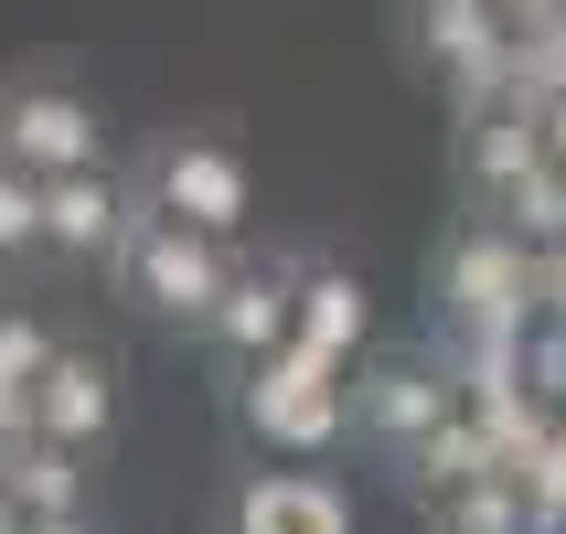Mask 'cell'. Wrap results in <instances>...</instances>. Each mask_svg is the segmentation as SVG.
Listing matches in <instances>:
<instances>
[{
    "instance_id": "cell-1",
    "label": "cell",
    "mask_w": 566,
    "mask_h": 534,
    "mask_svg": "<svg viewBox=\"0 0 566 534\" xmlns=\"http://www.w3.org/2000/svg\"><path fill=\"white\" fill-rule=\"evenodd\" d=\"M235 417H247L256 449H279V460H321V449L353 428V364H321L311 343H289V353H268V364H247Z\"/></svg>"
},
{
    "instance_id": "cell-2",
    "label": "cell",
    "mask_w": 566,
    "mask_h": 534,
    "mask_svg": "<svg viewBox=\"0 0 566 534\" xmlns=\"http://www.w3.org/2000/svg\"><path fill=\"white\" fill-rule=\"evenodd\" d=\"M107 268L128 279V300H139L150 321H192V332H203L214 300H224V279H235V247H224V235H192V224H171V214L139 203V224L118 235Z\"/></svg>"
},
{
    "instance_id": "cell-3",
    "label": "cell",
    "mask_w": 566,
    "mask_h": 534,
    "mask_svg": "<svg viewBox=\"0 0 566 534\" xmlns=\"http://www.w3.org/2000/svg\"><path fill=\"white\" fill-rule=\"evenodd\" d=\"M439 321H449V332H535V321H545V300H535V247L503 235L492 214H471L439 247Z\"/></svg>"
},
{
    "instance_id": "cell-4",
    "label": "cell",
    "mask_w": 566,
    "mask_h": 534,
    "mask_svg": "<svg viewBox=\"0 0 566 534\" xmlns=\"http://www.w3.org/2000/svg\"><path fill=\"white\" fill-rule=\"evenodd\" d=\"M0 160L32 171V182H64V171H107V118L75 75H11L0 86Z\"/></svg>"
},
{
    "instance_id": "cell-5",
    "label": "cell",
    "mask_w": 566,
    "mask_h": 534,
    "mask_svg": "<svg viewBox=\"0 0 566 534\" xmlns=\"http://www.w3.org/2000/svg\"><path fill=\"white\" fill-rule=\"evenodd\" d=\"M139 203L150 214H171V224H192V235H247V214H256V171H247V150L235 139H214V128H182V139H160L150 150V171H139Z\"/></svg>"
},
{
    "instance_id": "cell-6",
    "label": "cell",
    "mask_w": 566,
    "mask_h": 534,
    "mask_svg": "<svg viewBox=\"0 0 566 534\" xmlns=\"http://www.w3.org/2000/svg\"><path fill=\"white\" fill-rule=\"evenodd\" d=\"M460 417V385H449V353H364L353 364V428L375 449L407 460L417 439H439Z\"/></svg>"
},
{
    "instance_id": "cell-7",
    "label": "cell",
    "mask_w": 566,
    "mask_h": 534,
    "mask_svg": "<svg viewBox=\"0 0 566 534\" xmlns=\"http://www.w3.org/2000/svg\"><path fill=\"white\" fill-rule=\"evenodd\" d=\"M300 279H311V256H235V279H224L203 343H214L235 375L268 364V353H289L300 343Z\"/></svg>"
},
{
    "instance_id": "cell-8",
    "label": "cell",
    "mask_w": 566,
    "mask_h": 534,
    "mask_svg": "<svg viewBox=\"0 0 566 534\" xmlns=\"http://www.w3.org/2000/svg\"><path fill=\"white\" fill-rule=\"evenodd\" d=\"M118 428V364L86 343H64L54 364H43V385H32V439H54V449H96Z\"/></svg>"
},
{
    "instance_id": "cell-9",
    "label": "cell",
    "mask_w": 566,
    "mask_h": 534,
    "mask_svg": "<svg viewBox=\"0 0 566 534\" xmlns=\"http://www.w3.org/2000/svg\"><path fill=\"white\" fill-rule=\"evenodd\" d=\"M128 224H139V192L118 171H64V182H43V256H118Z\"/></svg>"
},
{
    "instance_id": "cell-10",
    "label": "cell",
    "mask_w": 566,
    "mask_h": 534,
    "mask_svg": "<svg viewBox=\"0 0 566 534\" xmlns=\"http://www.w3.org/2000/svg\"><path fill=\"white\" fill-rule=\"evenodd\" d=\"M235 534H353V492L332 471H256L235 492Z\"/></svg>"
},
{
    "instance_id": "cell-11",
    "label": "cell",
    "mask_w": 566,
    "mask_h": 534,
    "mask_svg": "<svg viewBox=\"0 0 566 534\" xmlns=\"http://www.w3.org/2000/svg\"><path fill=\"white\" fill-rule=\"evenodd\" d=\"M535 171H545V128H535V107H492V118L460 128V182H471L481 214H492L503 192H524Z\"/></svg>"
},
{
    "instance_id": "cell-12",
    "label": "cell",
    "mask_w": 566,
    "mask_h": 534,
    "mask_svg": "<svg viewBox=\"0 0 566 534\" xmlns=\"http://www.w3.org/2000/svg\"><path fill=\"white\" fill-rule=\"evenodd\" d=\"M0 492L22 524H64L86 513V449H54V439H0Z\"/></svg>"
},
{
    "instance_id": "cell-13",
    "label": "cell",
    "mask_w": 566,
    "mask_h": 534,
    "mask_svg": "<svg viewBox=\"0 0 566 534\" xmlns=\"http://www.w3.org/2000/svg\"><path fill=\"white\" fill-rule=\"evenodd\" d=\"M300 343H311L321 364H364V343H375V300H364L353 268L311 256V279H300Z\"/></svg>"
},
{
    "instance_id": "cell-14",
    "label": "cell",
    "mask_w": 566,
    "mask_h": 534,
    "mask_svg": "<svg viewBox=\"0 0 566 534\" xmlns=\"http://www.w3.org/2000/svg\"><path fill=\"white\" fill-rule=\"evenodd\" d=\"M396 471H417V492L439 503V492H460V481H492V471H503V460H492V439H481V417L460 407V417H449V428H439V439H417L407 460H396Z\"/></svg>"
},
{
    "instance_id": "cell-15",
    "label": "cell",
    "mask_w": 566,
    "mask_h": 534,
    "mask_svg": "<svg viewBox=\"0 0 566 534\" xmlns=\"http://www.w3.org/2000/svg\"><path fill=\"white\" fill-rule=\"evenodd\" d=\"M481 439H492V460H503V471L513 481H524V471H535V449L545 439H556V407H545V396H535V385H513V396H481Z\"/></svg>"
},
{
    "instance_id": "cell-16",
    "label": "cell",
    "mask_w": 566,
    "mask_h": 534,
    "mask_svg": "<svg viewBox=\"0 0 566 534\" xmlns=\"http://www.w3.org/2000/svg\"><path fill=\"white\" fill-rule=\"evenodd\" d=\"M439 534H535V513H524V481L492 471V481H460V492H439Z\"/></svg>"
},
{
    "instance_id": "cell-17",
    "label": "cell",
    "mask_w": 566,
    "mask_h": 534,
    "mask_svg": "<svg viewBox=\"0 0 566 534\" xmlns=\"http://www.w3.org/2000/svg\"><path fill=\"white\" fill-rule=\"evenodd\" d=\"M545 96H566V11L513 22V107H545Z\"/></svg>"
},
{
    "instance_id": "cell-18",
    "label": "cell",
    "mask_w": 566,
    "mask_h": 534,
    "mask_svg": "<svg viewBox=\"0 0 566 534\" xmlns=\"http://www.w3.org/2000/svg\"><path fill=\"white\" fill-rule=\"evenodd\" d=\"M492 224H503V235H524L535 256H545V247H566V171L545 160L524 192H503V203H492Z\"/></svg>"
},
{
    "instance_id": "cell-19",
    "label": "cell",
    "mask_w": 566,
    "mask_h": 534,
    "mask_svg": "<svg viewBox=\"0 0 566 534\" xmlns=\"http://www.w3.org/2000/svg\"><path fill=\"white\" fill-rule=\"evenodd\" d=\"M0 256H43V182L0 160Z\"/></svg>"
},
{
    "instance_id": "cell-20",
    "label": "cell",
    "mask_w": 566,
    "mask_h": 534,
    "mask_svg": "<svg viewBox=\"0 0 566 534\" xmlns=\"http://www.w3.org/2000/svg\"><path fill=\"white\" fill-rule=\"evenodd\" d=\"M524 513H535V534L566 524V417H556V439L535 449V471H524Z\"/></svg>"
},
{
    "instance_id": "cell-21",
    "label": "cell",
    "mask_w": 566,
    "mask_h": 534,
    "mask_svg": "<svg viewBox=\"0 0 566 534\" xmlns=\"http://www.w3.org/2000/svg\"><path fill=\"white\" fill-rule=\"evenodd\" d=\"M54 332H43V321H32V311H0V375H11V385H43V364H54Z\"/></svg>"
},
{
    "instance_id": "cell-22",
    "label": "cell",
    "mask_w": 566,
    "mask_h": 534,
    "mask_svg": "<svg viewBox=\"0 0 566 534\" xmlns=\"http://www.w3.org/2000/svg\"><path fill=\"white\" fill-rule=\"evenodd\" d=\"M524 385L566 417V321H535V332H524Z\"/></svg>"
},
{
    "instance_id": "cell-23",
    "label": "cell",
    "mask_w": 566,
    "mask_h": 534,
    "mask_svg": "<svg viewBox=\"0 0 566 534\" xmlns=\"http://www.w3.org/2000/svg\"><path fill=\"white\" fill-rule=\"evenodd\" d=\"M535 300H545V321H566V247L535 256Z\"/></svg>"
},
{
    "instance_id": "cell-24",
    "label": "cell",
    "mask_w": 566,
    "mask_h": 534,
    "mask_svg": "<svg viewBox=\"0 0 566 534\" xmlns=\"http://www.w3.org/2000/svg\"><path fill=\"white\" fill-rule=\"evenodd\" d=\"M535 128H545V160L566 171V96H545V107H535Z\"/></svg>"
},
{
    "instance_id": "cell-25",
    "label": "cell",
    "mask_w": 566,
    "mask_h": 534,
    "mask_svg": "<svg viewBox=\"0 0 566 534\" xmlns=\"http://www.w3.org/2000/svg\"><path fill=\"white\" fill-rule=\"evenodd\" d=\"M545 11H566V0H503V22H545Z\"/></svg>"
},
{
    "instance_id": "cell-26",
    "label": "cell",
    "mask_w": 566,
    "mask_h": 534,
    "mask_svg": "<svg viewBox=\"0 0 566 534\" xmlns=\"http://www.w3.org/2000/svg\"><path fill=\"white\" fill-rule=\"evenodd\" d=\"M22 534H96V524H86V513H64V524H22Z\"/></svg>"
},
{
    "instance_id": "cell-27",
    "label": "cell",
    "mask_w": 566,
    "mask_h": 534,
    "mask_svg": "<svg viewBox=\"0 0 566 534\" xmlns=\"http://www.w3.org/2000/svg\"><path fill=\"white\" fill-rule=\"evenodd\" d=\"M0 534H22V513H11V492H0Z\"/></svg>"
},
{
    "instance_id": "cell-28",
    "label": "cell",
    "mask_w": 566,
    "mask_h": 534,
    "mask_svg": "<svg viewBox=\"0 0 566 534\" xmlns=\"http://www.w3.org/2000/svg\"><path fill=\"white\" fill-rule=\"evenodd\" d=\"M556 534H566V524H556Z\"/></svg>"
}]
</instances>
